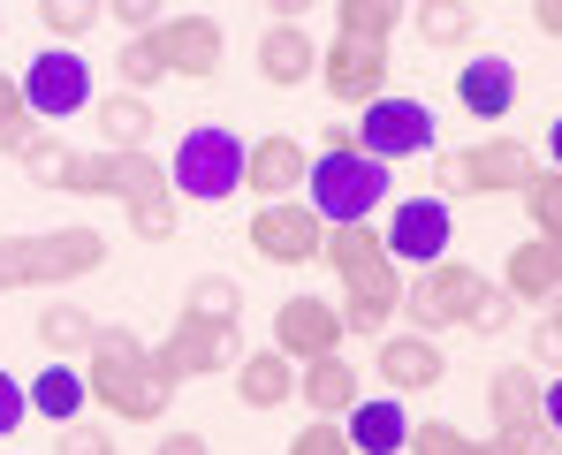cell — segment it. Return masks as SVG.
<instances>
[{
    "label": "cell",
    "mask_w": 562,
    "mask_h": 455,
    "mask_svg": "<svg viewBox=\"0 0 562 455\" xmlns=\"http://www.w3.org/2000/svg\"><path fill=\"white\" fill-rule=\"evenodd\" d=\"M15 84H23V106H31L38 122H69V114L92 106V61L54 38L46 54H31V69H23Z\"/></svg>",
    "instance_id": "30bf717a"
},
{
    "label": "cell",
    "mask_w": 562,
    "mask_h": 455,
    "mask_svg": "<svg viewBox=\"0 0 562 455\" xmlns=\"http://www.w3.org/2000/svg\"><path fill=\"white\" fill-rule=\"evenodd\" d=\"M358 145L373 152V160H418V152H434V106L426 99H395V91H380L373 106H358Z\"/></svg>",
    "instance_id": "7c38bea8"
},
{
    "label": "cell",
    "mask_w": 562,
    "mask_h": 455,
    "mask_svg": "<svg viewBox=\"0 0 562 455\" xmlns=\"http://www.w3.org/2000/svg\"><path fill=\"white\" fill-rule=\"evenodd\" d=\"M236 395H244V410H281V402H296V357H281L274 342H267V350H244V357H236Z\"/></svg>",
    "instance_id": "d4e9b609"
},
{
    "label": "cell",
    "mask_w": 562,
    "mask_h": 455,
    "mask_svg": "<svg viewBox=\"0 0 562 455\" xmlns=\"http://www.w3.org/2000/svg\"><path fill=\"white\" fill-rule=\"evenodd\" d=\"M387 160H373L366 145H358V122H327V137H319V160H312V175H304V205L327 220V228H342V220H373L380 205H387Z\"/></svg>",
    "instance_id": "277c9868"
},
{
    "label": "cell",
    "mask_w": 562,
    "mask_h": 455,
    "mask_svg": "<svg viewBox=\"0 0 562 455\" xmlns=\"http://www.w3.org/2000/svg\"><path fill=\"white\" fill-rule=\"evenodd\" d=\"M92 311L85 304H38V350H54V357H85L92 350Z\"/></svg>",
    "instance_id": "83f0119b"
},
{
    "label": "cell",
    "mask_w": 562,
    "mask_h": 455,
    "mask_svg": "<svg viewBox=\"0 0 562 455\" xmlns=\"http://www.w3.org/2000/svg\"><path fill=\"white\" fill-rule=\"evenodd\" d=\"M15 168L38 182V190H61V175H69V145H61V137H31V145L15 152Z\"/></svg>",
    "instance_id": "8d00e7d4"
},
{
    "label": "cell",
    "mask_w": 562,
    "mask_h": 455,
    "mask_svg": "<svg viewBox=\"0 0 562 455\" xmlns=\"http://www.w3.org/2000/svg\"><path fill=\"white\" fill-rule=\"evenodd\" d=\"M540 410H548V425L562 433V379H540Z\"/></svg>",
    "instance_id": "f6af8a7d"
},
{
    "label": "cell",
    "mask_w": 562,
    "mask_h": 455,
    "mask_svg": "<svg viewBox=\"0 0 562 455\" xmlns=\"http://www.w3.org/2000/svg\"><path fill=\"white\" fill-rule=\"evenodd\" d=\"M99 152H153V99L145 91H106L92 99Z\"/></svg>",
    "instance_id": "7402d4cb"
},
{
    "label": "cell",
    "mask_w": 562,
    "mask_h": 455,
    "mask_svg": "<svg viewBox=\"0 0 562 455\" xmlns=\"http://www.w3.org/2000/svg\"><path fill=\"white\" fill-rule=\"evenodd\" d=\"M289 455H350V433H342V418H312V425L289 441Z\"/></svg>",
    "instance_id": "f35d334b"
},
{
    "label": "cell",
    "mask_w": 562,
    "mask_h": 455,
    "mask_svg": "<svg viewBox=\"0 0 562 455\" xmlns=\"http://www.w3.org/2000/svg\"><path fill=\"white\" fill-rule=\"evenodd\" d=\"M457 106H464L471 122H502V114H517V61H502V54H479L457 69Z\"/></svg>",
    "instance_id": "44dd1931"
},
{
    "label": "cell",
    "mask_w": 562,
    "mask_h": 455,
    "mask_svg": "<svg viewBox=\"0 0 562 455\" xmlns=\"http://www.w3.org/2000/svg\"><path fill=\"white\" fill-rule=\"evenodd\" d=\"M99 15H106V0H38V23H46L61 46H69V38H85Z\"/></svg>",
    "instance_id": "e575fe53"
},
{
    "label": "cell",
    "mask_w": 562,
    "mask_h": 455,
    "mask_svg": "<svg viewBox=\"0 0 562 455\" xmlns=\"http://www.w3.org/2000/svg\"><path fill=\"white\" fill-rule=\"evenodd\" d=\"M106 251L114 243L92 220L46 228V236H0V296H15V288H69V281L106 266Z\"/></svg>",
    "instance_id": "5b68a950"
},
{
    "label": "cell",
    "mask_w": 562,
    "mask_h": 455,
    "mask_svg": "<svg viewBox=\"0 0 562 455\" xmlns=\"http://www.w3.org/2000/svg\"><path fill=\"white\" fill-rule=\"evenodd\" d=\"M494 281L464 259H434V266H418V281L403 288V311H411V327L418 334H441V327H471V311H479V296H486Z\"/></svg>",
    "instance_id": "ba28073f"
},
{
    "label": "cell",
    "mask_w": 562,
    "mask_h": 455,
    "mask_svg": "<svg viewBox=\"0 0 562 455\" xmlns=\"http://www.w3.org/2000/svg\"><path fill=\"white\" fill-rule=\"evenodd\" d=\"M335 8V38H373L387 46L395 23H403V0H327Z\"/></svg>",
    "instance_id": "f1b7e54d"
},
{
    "label": "cell",
    "mask_w": 562,
    "mask_h": 455,
    "mask_svg": "<svg viewBox=\"0 0 562 455\" xmlns=\"http://www.w3.org/2000/svg\"><path fill=\"white\" fill-rule=\"evenodd\" d=\"M168 182H176V197H198V205L236 197L244 190V137H228L221 122L190 129L183 145H176V160H168Z\"/></svg>",
    "instance_id": "9c48e42d"
},
{
    "label": "cell",
    "mask_w": 562,
    "mask_h": 455,
    "mask_svg": "<svg viewBox=\"0 0 562 455\" xmlns=\"http://www.w3.org/2000/svg\"><path fill=\"white\" fill-rule=\"evenodd\" d=\"M153 38H160V54H168V77H190V84H213V77H221L228 31H221L213 15H160Z\"/></svg>",
    "instance_id": "e0dca14e"
},
{
    "label": "cell",
    "mask_w": 562,
    "mask_h": 455,
    "mask_svg": "<svg viewBox=\"0 0 562 455\" xmlns=\"http://www.w3.org/2000/svg\"><path fill=\"white\" fill-rule=\"evenodd\" d=\"M548 168H562V114L548 122Z\"/></svg>",
    "instance_id": "7dc6e473"
},
{
    "label": "cell",
    "mask_w": 562,
    "mask_h": 455,
    "mask_svg": "<svg viewBox=\"0 0 562 455\" xmlns=\"http://www.w3.org/2000/svg\"><path fill=\"white\" fill-rule=\"evenodd\" d=\"M304 175H312V152H304L296 137H259V145H244V190H251L259 205L304 197Z\"/></svg>",
    "instance_id": "d6986e66"
},
{
    "label": "cell",
    "mask_w": 562,
    "mask_h": 455,
    "mask_svg": "<svg viewBox=\"0 0 562 455\" xmlns=\"http://www.w3.org/2000/svg\"><path fill=\"white\" fill-rule=\"evenodd\" d=\"M259 77L274 91H296V84L319 77V46H312L304 23H267V38H259Z\"/></svg>",
    "instance_id": "603a6c76"
},
{
    "label": "cell",
    "mask_w": 562,
    "mask_h": 455,
    "mask_svg": "<svg viewBox=\"0 0 562 455\" xmlns=\"http://www.w3.org/2000/svg\"><path fill=\"white\" fill-rule=\"evenodd\" d=\"M31 137H38V129H31V106H23V84H15V77L0 69V152L15 160V152H23Z\"/></svg>",
    "instance_id": "d590c367"
},
{
    "label": "cell",
    "mask_w": 562,
    "mask_h": 455,
    "mask_svg": "<svg viewBox=\"0 0 562 455\" xmlns=\"http://www.w3.org/2000/svg\"><path fill=\"white\" fill-rule=\"evenodd\" d=\"M502 288H509L517 304H555V296H562V243H555V236L517 243L509 266H502Z\"/></svg>",
    "instance_id": "cb8c5ba5"
},
{
    "label": "cell",
    "mask_w": 562,
    "mask_h": 455,
    "mask_svg": "<svg viewBox=\"0 0 562 455\" xmlns=\"http://www.w3.org/2000/svg\"><path fill=\"white\" fill-rule=\"evenodd\" d=\"M274 8V23H296V15H312V8H327V0H267Z\"/></svg>",
    "instance_id": "bcb514c9"
},
{
    "label": "cell",
    "mask_w": 562,
    "mask_h": 455,
    "mask_svg": "<svg viewBox=\"0 0 562 455\" xmlns=\"http://www.w3.org/2000/svg\"><path fill=\"white\" fill-rule=\"evenodd\" d=\"M319 259L335 266L342 281V327L350 334H387V319L403 311V273H395V251L380 243L373 220H342V228H327V243H319Z\"/></svg>",
    "instance_id": "3957f363"
},
{
    "label": "cell",
    "mask_w": 562,
    "mask_h": 455,
    "mask_svg": "<svg viewBox=\"0 0 562 455\" xmlns=\"http://www.w3.org/2000/svg\"><path fill=\"white\" fill-rule=\"evenodd\" d=\"M114 77H122V91H153L160 77H168L160 38H153V31H130V38H122V54H114Z\"/></svg>",
    "instance_id": "f546056e"
},
{
    "label": "cell",
    "mask_w": 562,
    "mask_h": 455,
    "mask_svg": "<svg viewBox=\"0 0 562 455\" xmlns=\"http://www.w3.org/2000/svg\"><path fill=\"white\" fill-rule=\"evenodd\" d=\"M479 31V8L471 0H418V38L426 46H464Z\"/></svg>",
    "instance_id": "4dcf8cb0"
},
{
    "label": "cell",
    "mask_w": 562,
    "mask_h": 455,
    "mask_svg": "<svg viewBox=\"0 0 562 455\" xmlns=\"http://www.w3.org/2000/svg\"><path fill=\"white\" fill-rule=\"evenodd\" d=\"M509 319H517V296H509V288L494 281V288L479 296V311H471V327H464V334H486V342H494V334H509Z\"/></svg>",
    "instance_id": "74e56055"
},
{
    "label": "cell",
    "mask_w": 562,
    "mask_h": 455,
    "mask_svg": "<svg viewBox=\"0 0 562 455\" xmlns=\"http://www.w3.org/2000/svg\"><path fill=\"white\" fill-rule=\"evenodd\" d=\"M244 357V342H236V319H205V311H183L176 327H168V342L153 350V364L183 387V379H205V372H221V364Z\"/></svg>",
    "instance_id": "8fae6325"
},
{
    "label": "cell",
    "mask_w": 562,
    "mask_h": 455,
    "mask_svg": "<svg viewBox=\"0 0 562 455\" xmlns=\"http://www.w3.org/2000/svg\"><path fill=\"white\" fill-rule=\"evenodd\" d=\"M486 425H494L486 433L494 455H562V433L540 410V372L532 364H502L486 379Z\"/></svg>",
    "instance_id": "8992f818"
},
{
    "label": "cell",
    "mask_w": 562,
    "mask_h": 455,
    "mask_svg": "<svg viewBox=\"0 0 562 455\" xmlns=\"http://www.w3.org/2000/svg\"><path fill=\"white\" fill-rule=\"evenodd\" d=\"M532 23H540L548 38H562V0H532Z\"/></svg>",
    "instance_id": "ee69618b"
},
{
    "label": "cell",
    "mask_w": 562,
    "mask_h": 455,
    "mask_svg": "<svg viewBox=\"0 0 562 455\" xmlns=\"http://www.w3.org/2000/svg\"><path fill=\"white\" fill-rule=\"evenodd\" d=\"M183 311H205V319H244V281L236 273H198L183 296Z\"/></svg>",
    "instance_id": "d6a6232c"
},
{
    "label": "cell",
    "mask_w": 562,
    "mask_h": 455,
    "mask_svg": "<svg viewBox=\"0 0 562 455\" xmlns=\"http://www.w3.org/2000/svg\"><path fill=\"white\" fill-rule=\"evenodd\" d=\"M69 197H122L137 243H176V220H183V197L168 168L153 152H69V175H61Z\"/></svg>",
    "instance_id": "6da1fadb"
},
{
    "label": "cell",
    "mask_w": 562,
    "mask_h": 455,
    "mask_svg": "<svg viewBox=\"0 0 562 455\" xmlns=\"http://www.w3.org/2000/svg\"><path fill=\"white\" fill-rule=\"evenodd\" d=\"M244 243H251L267 266H312V259H319V243H327V220H319L304 197H274V205H259V213H251Z\"/></svg>",
    "instance_id": "4fadbf2b"
},
{
    "label": "cell",
    "mask_w": 562,
    "mask_h": 455,
    "mask_svg": "<svg viewBox=\"0 0 562 455\" xmlns=\"http://www.w3.org/2000/svg\"><path fill=\"white\" fill-rule=\"evenodd\" d=\"M403 448L411 455H494V441H471L449 418H411V441H403Z\"/></svg>",
    "instance_id": "1f68e13d"
},
{
    "label": "cell",
    "mask_w": 562,
    "mask_h": 455,
    "mask_svg": "<svg viewBox=\"0 0 562 455\" xmlns=\"http://www.w3.org/2000/svg\"><path fill=\"white\" fill-rule=\"evenodd\" d=\"M23 395H31V418H46V425H69V418H85V402H92L77 364H46Z\"/></svg>",
    "instance_id": "4316f807"
},
{
    "label": "cell",
    "mask_w": 562,
    "mask_h": 455,
    "mask_svg": "<svg viewBox=\"0 0 562 455\" xmlns=\"http://www.w3.org/2000/svg\"><path fill=\"white\" fill-rule=\"evenodd\" d=\"M296 395H304L312 418H342V410L358 402V364H342V350H335V357L296 364Z\"/></svg>",
    "instance_id": "484cf974"
},
{
    "label": "cell",
    "mask_w": 562,
    "mask_h": 455,
    "mask_svg": "<svg viewBox=\"0 0 562 455\" xmlns=\"http://www.w3.org/2000/svg\"><path fill=\"white\" fill-rule=\"evenodd\" d=\"M342 433H350V455H403L411 410H403V395H358L342 410Z\"/></svg>",
    "instance_id": "ffe728a7"
},
{
    "label": "cell",
    "mask_w": 562,
    "mask_h": 455,
    "mask_svg": "<svg viewBox=\"0 0 562 455\" xmlns=\"http://www.w3.org/2000/svg\"><path fill=\"white\" fill-rule=\"evenodd\" d=\"M532 145L525 137H486V145H464L449 160H434V182L449 197H502V190H525L532 182Z\"/></svg>",
    "instance_id": "52a82bcc"
},
{
    "label": "cell",
    "mask_w": 562,
    "mask_h": 455,
    "mask_svg": "<svg viewBox=\"0 0 562 455\" xmlns=\"http://www.w3.org/2000/svg\"><path fill=\"white\" fill-rule=\"evenodd\" d=\"M373 364H380V379H387V395H434L441 379H449V357H441V342L434 334H380V350H373Z\"/></svg>",
    "instance_id": "ac0fdd59"
},
{
    "label": "cell",
    "mask_w": 562,
    "mask_h": 455,
    "mask_svg": "<svg viewBox=\"0 0 562 455\" xmlns=\"http://www.w3.org/2000/svg\"><path fill=\"white\" fill-rule=\"evenodd\" d=\"M387 46L373 38H335V46H319V84L335 91V106H373L380 91H387Z\"/></svg>",
    "instance_id": "9a60e30c"
},
{
    "label": "cell",
    "mask_w": 562,
    "mask_h": 455,
    "mask_svg": "<svg viewBox=\"0 0 562 455\" xmlns=\"http://www.w3.org/2000/svg\"><path fill=\"white\" fill-rule=\"evenodd\" d=\"M525 213H532V236H555L562 243V168H532V182H525Z\"/></svg>",
    "instance_id": "836d02e7"
},
{
    "label": "cell",
    "mask_w": 562,
    "mask_h": 455,
    "mask_svg": "<svg viewBox=\"0 0 562 455\" xmlns=\"http://www.w3.org/2000/svg\"><path fill=\"white\" fill-rule=\"evenodd\" d=\"M61 455H114V441H106V425L69 418V425H61Z\"/></svg>",
    "instance_id": "60d3db41"
},
{
    "label": "cell",
    "mask_w": 562,
    "mask_h": 455,
    "mask_svg": "<svg viewBox=\"0 0 562 455\" xmlns=\"http://www.w3.org/2000/svg\"><path fill=\"white\" fill-rule=\"evenodd\" d=\"M153 455H205V441H198V433H160Z\"/></svg>",
    "instance_id": "7bdbcfd3"
},
{
    "label": "cell",
    "mask_w": 562,
    "mask_h": 455,
    "mask_svg": "<svg viewBox=\"0 0 562 455\" xmlns=\"http://www.w3.org/2000/svg\"><path fill=\"white\" fill-rule=\"evenodd\" d=\"M106 15H114L122 31H153V23L168 15V0H106Z\"/></svg>",
    "instance_id": "b9f144b4"
},
{
    "label": "cell",
    "mask_w": 562,
    "mask_h": 455,
    "mask_svg": "<svg viewBox=\"0 0 562 455\" xmlns=\"http://www.w3.org/2000/svg\"><path fill=\"white\" fill-rule=\"evenodd\" d=\"M342 311H335V296H289L274 311V350L281 357H296V364H312V357H335L342 350Z\"/></svg>",
    "instance_id": "2e32d148"
},
{
    "label": "cell",
    "mask_w": 562,
    "mask_h": 455,
    "mask_svg": "<svg viewBox=\"0 0 562 455\" xmlns=\"http://www.w3.org/2000/svg\"><path fill=\"white\" fill-rule=\"evenodd\" d=\"M15 425H31V395H23L15 372H0V441H8Z\"/></svg>",
    "instance_id": "ab89813d"
},
{
    "label": "cell",
    "mask_w": 562,
    "mask_h": 455,
    "mask_svg": "<svg viewBox=\"0 0 562 455\" xmlns=\"http://www.w3.org/2000/svg\"><path fill=\"white\" fill-rule=\"evenodd\" d=\"M77 372H85V395H92L106 418H122V425H160L168 402H176V379L153 364V350L130 327H99Z\"/></svg>",
    "instance_id": "7a4b0ae2"
},
{
    "label": "cell",
    "mask_w": 562,
    "mask_h": 455,
    "mask_svg": "<svg viewBox=\"0 0 562 455\" xmlns=\"http://www.w3.org/2000/svg\"><path fill=\"white\" fill-rule=\"evenodd\" d=\"M380 243L395 251V266H434V259H449V243H457L449 197H403V205L387 213Z\"/></svg>",
    "instance_id": "5bb4252c"
}]
</instances>
